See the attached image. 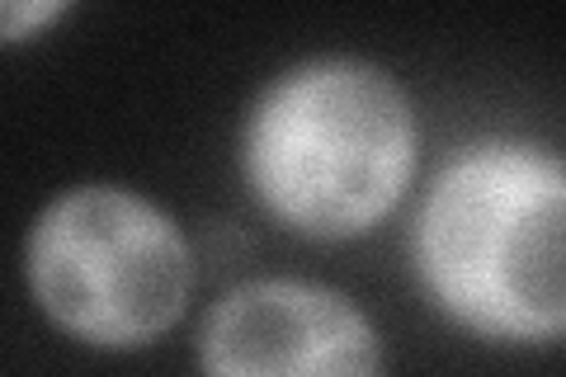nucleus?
Masks as SVG:
<instances>
[{
  "mask_svg": "<svg viewBox=\"0 0 566 377\" xmlns=\"http://www.w3.org/2000/svg\"><path fill=\"white\" fill-rule=\"evenodd\" d=\"M416 147V109L382 66L322 57L283 71L255 100L241 160L274 222L312 241H349L397 208Z\"/></svg>",
  "mask_w": 566,
  "mask_h": 377,
  "instance_id": "obj_1",
  "label": "nucleus"
},
{
  "mask_svg": "<svg viewBox=\"0 0 566 377\" xmlns=\"http://www.w3.org/2000/svg\"><path fill=\"white\" fill-rule=\"evenodd\" d=\"M430 297L486 339H557L566 326V170L486 142L430 185L416 222Z\"/></svg>",
  "mask_w": 566,
  "mask_h": 377,
  "instance_id": "obj_2",
  "label": "nucleus"
},
{
  "mask_svg": "<svg viewBox=\"0 0 566 377\" xmlns=\"http://www.w3.org/2000/svg\"><path fill=\"white\" fill-rule=\"evenodd\" d=\"M29 293L43 316L95 349H137L185 316L189 241L161 208L118 185L52 199L29 231Z\"/></svg>",
  "mask_w": 566,
  "mask_h": 377,
  "instance_id": "obj_3",
  "label": "nucleus"
},
{
  "mask_svg": "<svg viewBox=\"0 0 566 377\" xmlns=\"http://www.w3.org/2000/svg\"><path fill=\"white\" fill-rule=\"evenodd\" d=\"M199 349L218 377H364L382 368L368 316L349 297L297 279H260L227 293Z\"/></svg>",
  "mask_w": 566,
  "mask_h": 377,
  "instance_id": "obj_4",
  "label": "nucleus"
},
{
  "mask_svg": "<svg viewBox=\"0 0 566 377\" xmlns=\"http://www.w3.org/2000/svg\"><path fill=\"white\" fill-rule=\"evenodd\" d=\"M71 0H0V48L43 33Z\"/></svg>",
  "mask_w": 566,
  "mask_h": 377,
  "instance_id": "obj_5",
  "label": "nucleus"
}]
</instances>
